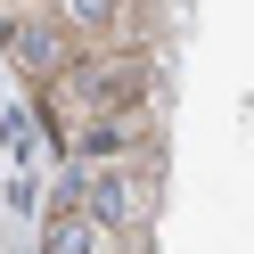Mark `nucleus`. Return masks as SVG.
Masks as SVG:
<instances>
[{
    "label": "nucleus",
    "instance_id": "obj_1",
    "mask_svg": "<svg viewBox=\"0 0 254 254\" xmlns=\"http://www.w3.org/2000/svg\"><path fill=\"white\" fill-rule=\"evenodd\" d=\"M139 99H156V58L148 50H82L41 90V107H50L58 139H66L74 156H82V139L99 131L107 115H123V107H139Z\"/></svg>",
    "mask_w": 254,
    "mask_h": 254
},
{
    "label": "nucleus",
    "instance_id": "obj_4",
    "mask_svg": "<svg viewBox=\"0 0 254 254\" xmlns=\"http://www.w3.org/2000/svg\"><path fill=\"white\" fill-rule=\"evenodd\" d=\"M41 254H139L131 238H115L107 221H90V213H74V205H58L50 213V238H41Z\"/></svg>",
    "mask_w": 254,
    "mask_h": 254
},
{
    "label": "nucleus",
    "instance_id": "obj_3",
    "mask_svg": "<svg viewBox=\"0 0 254 254\" xmlns=\"http://www.w3.org/2000/svg\"><path fill=\"white\" fill-rule=\"evenodd\" d=\"M0 41H8V58H17L25 74H33L41 90L58 82V74L82 58V41H74V25L66 17H0Z\"/></svg>",
    "mask_w": 254,
    "mask_h": 254
},
{
    "label": "nucleus",
    "instance_id": "obj_2",
    "mask_svg": "<svg viewBox=\"0 0 254 254\" xmlns=\"http://www.w3.org/2000/svg\"><path fill=\"white\" fill-rule=\"evenodd\" d=\"M66 205L90 213V221H107V230L131 238V246H148L156 205H164V164H156V156H82Z\"/></svg>",
    "mask_w": 254,
    "mask_h": 254
}]
</instances>
